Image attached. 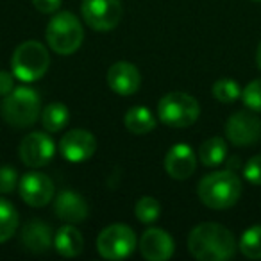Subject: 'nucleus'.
<instances>
[{
	"label": "nucleus",
	"instance_id": "nucleus-1",
	"mask_svg": "<svg viewBox=\"0 0 261 261\" xmlns=\"http://www.w3.org/2000/svg\"><path fill=\"white\" fill-rule=\"evenodd\" d=\"M188 249L199 261H227L236 252V240L227 227L206 222L192 229Z\"/></svg>",
	"mask_w": 261,
	"mask_h": 261
},
{
	"label": "nucleus",
	"instance_id": "nucleus-2",
	"mask_svg": "<svg viewBox=\"0 0 261 261\" xmlns=\"http://www.w3.org/2000/svg\"><path fill=\"white\" fill-rule=\"evenodd\" d=\"M197 193L206 207L229 210L238 202L242 195V181L231 170L213 172L200 179Z\"/></svg>",
	"mask_w": 261,
	"mask_h": 261
},
{
	"label": "nucleus",
	"instance_id": "nucleus-3",
	"mask_svg": "<svg viewBox=\"0 0 261 261\" xmlns=\"http://www.w3.org/2000/svg\"><path fill=\"white\" fill-rule=\"evenodd\" d=\"M41 111V102L40 95L36 90L29 86H20L15 88L9 95H6L2 106H0V113L6 123L13 127H29L40 118Z\"/></svg>",
	"mask_w": 261,
	"mask_h": 261
},
{
	"label": "nucleus",
	"instance_id": "nucleus-4",
	"mask_svg": "<svg viewBox=\"0 0 261 261\" xmlns=\"http://www.w3.org/2000/svg\"><path fill=\"white\" fill-rule=\"evenodd\" d=\"M50 56L40 41L27 40L15 48L11 58L13 75L22 83H36L47 73Z\"/></svg>",
	"mask_w": 261,
	"mask_h": 261
},
{
	"label": "nucleus",
	"instance_id": "nucleus-5",
	"mask_svg": "<svg viewBox=\"0 0 261 261\" xmlns=\"http://www.w3.org/2000/svg\"><path fill=\"white\" fill-rule=\"evenodd\" d=\"M47 43L56 54L70 56L79 50L84 40V31L79 18L68 11L58 13L47 25Z\"/></svg>",
	"mask_w": 261,
	"mask_h": 261
},
{
	"label": "nucleus",
	"instance_id": "nucleus-6",
	"mask_svg": "<svg viewBox=\"0 0 261 261\" xmlns=\"http://www.w3.org/2000/svg\"><path fill=\"white\" fill-rule=\"evenodd\" d=\"M200 106L192 95L185 91H170L158 104V118L168 127H190L197 122Z\"/></svg>",
	"mask_w": 261,
	"mask_h": 261
},
{
	"label": "nucleus",
	"instance_id": "nucleus-7",
	"mask_svg": "<svg viewBox=\"0 0 261 261\" xmlns=\"http://www.w3.org/2000/svg\"><path fill=\"white\" fill-rule=\"evenodd\" d=\"M136 234L135 231L125 224H113L102 229L97 238V250L104 259L118 261L125 259L136 249Z\"/></svg>",
	"mask_w": 261,
	"mask_h": 261
},
{
	"label": "nucleus",
	"instance_id": "nucleus-8",
	"mask_svg": "<svg viewBox=\"0 0 261 261\" xmlns=\"http://www.w3.org/2000/svg\"><path fill=\"white\" fill-rule=\"evenodd\" d=\"M81 13L88 27L108 33L118 25L123 9L120 0H83Z\"/></svg>",
	"mask_w": 261,
	"mask_h": 261
},
{
	"label": "nucleus",
	"instance_id": "nucleus-9",
	"mask_svg": "<svg viewBox=\"0 0 261 261\" xmlns=\"http://www.w3.org/2000/svg\"><path fill=\"white\" fill-rule=\"evenodd\" d=\"M20 160L31 168L45 167L56 154V143L47 133H31L20 143Z\"/></svg>",
	"mask_w": 261,
	"mask_h": 261
},
{
	"label": "nucleus",
	"instance_id": "nucleus-10",
	"mask_svg": "<svg viewBox=\"0 0 261 261\" xmlns=\"http://www.w3.org/2000/svg\"><path fill=\"white\" fill-rule=\"evenodd\" d=\"M225 136L238 147L252 145L261 138V120L249 111L234 113L225 123Z\"/></svg>",
	"mask_w": 261,
	"mask_h": 261
},
{
	"label": "nucleus",
	"instance_id": "nucleus-11",
	"mask_svg": "<svg viewBox=\"0 0 261 261\" xmlns=\"http://www.w3.org/2000/svg\"><path fill=\"white\" fill-rule=\"evenodd\" d=\"M97 150V140L90 130L73 129L68 130L59 142V152L70 163L88 161Z\"/></svg>",
	"mask_w": 261,
	"mask_h": 261
},
{
	"label": "nucleus",
	"instance_id": "nucleus-12",
	"mask_svg": "<svg viewBox=\"0 0 261 261\" xmlns=\"http://www.w3.org/2000/svg\"><path fill=\"white\" fill-rule=\"evenodd\" d=\"M20 197L33 207H43L54 199V182L40 172H29L20 179Z\"/></svg>",
	"mask_w": 261,
	"mask_h": 261
},
{
	"label": "nucleus",
	"instance_id": "nucleus-13",
	"mask_svg": "<svg viewBox=\"0 0 261 261\" xmlns=\"http://www.w3.org/2000/svg\"><path fill=\"white\" fill-rule=\"evenodd\" d=\"M174 238L165 229L150 227L140 238V252L147 261H167L174 256Z\"/></svg>",
	"mask_w": 261,
	"mask_h": 261
},
{
	"label": "nucleus",
	"instance_id": "nucleus-14",
	"mask_svg": "<svg viewBox=\"0 0 261 261\" xmlns=\"http://www.w3.org/2000/svg\"><path fill=\"white\" fill-rule=\"evenodd\" d=\"M108 84L115 93L122 95V97H129V95H135L140 90L142 75L133 63L118 61L109 66Z\"/></svg>",
	"mask_w": 261,
	"mask_h": 261
},
{
	"label": "nucleus",
	"instance_id": "nucleus-15",
	"mask_svg": "<svg viewBox=\"0 0 261 261\" xmlns=\"http://www.w3.org/2000/svg\"><path fill=\"white\" fill-rule=\"evenodd\" d=\"M197 168V156L193 149L186 143L174 145L165 156V170L172 179H188Z\"/></svg>",
	"mask_w": 261,
	"mask_h": 261
},
{
	"label": "nucleus",
	"instance_id": "nucleus-16",
	"mask_svg": "<svg viewBox=\"0 0 261 261\" xmlns=\"http://www.w3.org/2000/svg\"><path fill=\"white\" fill-rule=\"evenodd\" d=\"M54 211L66 224H79L88 217V204L79 193L72 190H63L56 197Z\"/></svg>",
	"mask_w": 261,
	"mask_h": 261
},
{
	"label": "nucleus",
	"instance_id": "nucleus-17",
	"mask_svg": "<svg viewBox=\"0 0 261 261\" xmlns=\"http://www.w3.org/2000/svg\"><path fill=\"white\" fill-rule=\"evenodd\" d=\"M22 243L27 250L34 254L47 252L52 245H54V238H52V229L48 227L45 222L33 220L23 227L22 231Z\"/></svg>",
	"mask_w": 261,
	"mask_h": 261
},
{
	"label": "nucleus",
	"instance_id": "nucleus-18",
	"mask_svg": "<svg viewBox=\"0 0 261 261\" xmlns=\"http://www.w3.org/2000/svg\"><path fill=\"white\" fill-rule=\"evenodd\" d=\"M54 247L63 257H75L83 252L84 238L73 224H65L58 229L54 236Z\"/></svg>",
	"mask_w": 261,
	"mask_h": 261
},
{
	"label": "nucleus",
	"instance_id": "nucleus-19",
	"mask_svg": "<svg viewBox=\"0 0 261 261\" xmlns=\"http://www.w3.org/2000/svg\"><path fill=\"white\" fill-rule=\"evenodd\" d=\"M123 123L133 135H147L156 127V116L145 106H136L125 113Z\"/></svg>",
	"mask_w": 261,
	"mask_h": 261
},
{
	"label": "nucleus",
	"instance_id": "nucleus-20",
	"mask_svg": "<svg viewBox=\"0 0 261 261\" xmlns=\"http://www.w3.org/2000/svg\"><path fill=\"white\" fill-rule=\"evenodd\" d=\"M70 120V111L63 102H52L41 111V123L47 133H59L66 127Z\"/></svg>",
	"mask_w": 261,
	"mask_h": 261
},
{
	"label": "nucleus",
	"instance_id": "nucleus-21",
	"mask_svg": "<svg viewBox=\"0 0 261 261\" xmlns=\"http://www.w3.org/2000/svg\"><path fill=\"white\" fill-rule=\"evenodd\" d=\"M225 156H227V145L218 136L206 140L199 149V160L204 167H218L225 161Z\"/></svg>",
	"mask_w": 261,
	"mask_h": 261
},
{
	"label": "nucleus",
	"instance_id": "nucleus-22",
	"mask_svg": "<svg viewBox=\"0 0 261 261\" xmlns=\"http://www.w3.org/2000/svg\"><path fill=\"white\" fill-rule=\"evenodd\" d=\"M18 229V211L9 200L0 197V243L8 242Z\"/></svg>",
	"mask_w": 261,
	"mask_h": 261
},
{
	"label": "nucleus",
	"instance_id": "nucleus-23",
	"mask_svg": "<svg viewBox=\"0 0 261 261\" xmlns=\"http://www.w3.org/2000/svg\"><path fill=\"white\" fill-rule=\"evenodd\" d=\"M240 250L249 259H261V225L247 229L240 238Z\"/></svg>",
	"mask_w": 261,
	"mask_h": 261
},
{
	"label": "nucleus",
	"instance_id": "nucleus-24",
	"mask_svg": "<svg viewBox=\"0 0 261 261\" xmlns=\"http://www.w3.org/2000/svg\"><path fill=\"white\" fill-rule=\"evenodd\" d=\"M161 207L154 197H142V199L136 202L135 215L142 224H154V222L160 218Z\"/></svg>",
	"mask_w": 261,
	"mask_h": 261
},
{
	"label": "nucleus",
	"instance_id": "nucleus-25",
	"mask_svg": "<svg viewBox=\"0 0 261 261\" xmlns=\"http://www.w3.org/2000/svg\"><path fill=\"white\" fill-rule=\"evenodd\" d=\"M213 97L217 98L222 104H231L236 98L242 95V90H240L238 83L232 79H220L213 84Z\"/></svg>",
	"mask_w": 261,
	"mask_h": 261
},
{
	"label": "nucleus",
	"instance_id": "nucleus-26",
	"mask_svg": "<svg viewBox=\"0 0 261 261\" xmlns=\"http://www.w3.org/2000/svg\"><path fill=\"white\" fill-rule=\"evenodd\" d=\"M243 104L252 111H261V79L249 83L242 90Z\"/></svg>",
	"mask_w": 261,
	"mask_h": 261
},
{
	"label": "nucleus",
	"instance_id": "nucleus-27",
	"mask_svg": "<svg viewBox=\"0 0 261 261\" xmlns=\"http://www.w3.org/2000/svg\"><path fill=\"white\" fill-rule=\"evenodd\" d=\"M18 182V172L13 167H0V193H11Z\"/></svg>",
	"mask_w": 261,
	"mask_h": 261
},
{
	"label": "nucleus",
	"instance_id": "nucleus-28",
	"mask_svg": "<svg viewBox=\"0 0 261 261\" xmlns=\"http://www.w3.org/2000/svg\"><path fill=\"white\" fill-rule=\"evenodd\" d=\"M243 175L252 185H261V154L247 161V165L243 167Z\"/></svg>",
	"mask_w": 261,
	"mask_h": 261
},
{
	"label": "nucleus",
	"instance_id": "nucleus-29",
	"mask_svg": "<svg viewBox=\"0 0 261 261\" xmlns=\"http://www.w3.org/2000/svg\"><path fill=\"white\" fill-rule=\"evenodd\" d=\"M15 90V77L13 73L0 70V97H6Z\"/></svg>",
	"mask_w": 261,
	"mask_h": 261
},
{
	"label": "nucleus",
	"instance_id": "nucleus-30",
	"mask_svg": "<svg viewBox=\"0 0 261 261\" xmlns=\"http://www.w3.org/2000/svg\"><path fill=\"white\" fill-rule=\"evenodd\" d=\"M33 4L43 15H52V13H56L59 9L61 0H33Z\"/></svg>",
	"mask_w": 261,
	"mask_h": 261
},
{
	"label": "nucleus",
	"instance_id": "nucleus-31",
	"mask_svg": "<svg viewBox=\"0 0 261 261\" xmlns=\"http://www.w3.org/2000/svg\"><path fill=\"white\" fill-rule=\"evenodd\" d=\"M256 61H257V66H259V70H261V41H259V45H257V52H256Z\"/></svg>",
	"mask_w": 261,
	"mask_h": 261
},
{
	"label": "nucleus",
	"instance_id": "nucleus-32",
	"mask_svg": "<svg viewBox=\"0 0 261 261\" xmlns=\"http://www.w3.org/2000/svg\"><path fill=\"white\" fill-rule=\"evenodd\" d=\"M252 2H261V0H252Z\"/></svg>",
	"mask_w": 261,
	"mask_h": 261
}]
</instances>
